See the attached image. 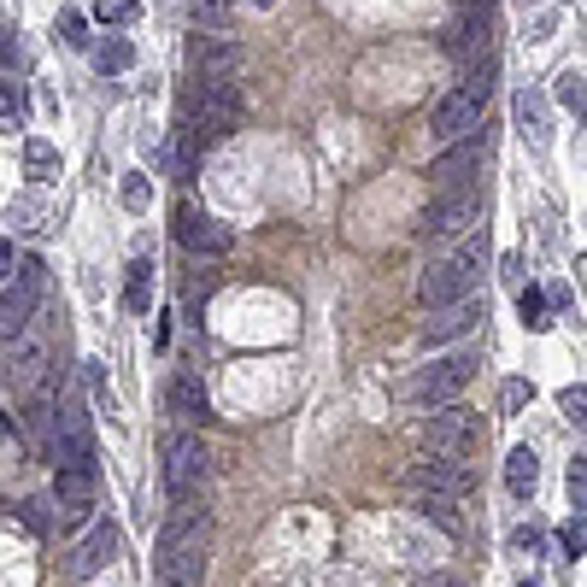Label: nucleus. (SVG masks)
Instances as JSON below:
<instances>
[{
	"instance_id": "nucleus-1",
	"label": "nucleus",
	"mask_w": 587,
	"mask_h": 587,
	"mask_svg": "<svg viewBox=\"0 0 587 587\" xmlns=\"http://www.w3.org/2000/svg\"><path fill=\"white\" fill-rule=\"evenodd\" d=\"M206 547H212V518L200 499L170 506V518L153 540V587H200L206 582Z\"/></svg>"
},
{
	"instance_id": "nucleus-2",
	"label": "nucleus",
	"mask_w": 587,
	"mask_h": 587,
	"mask_svg": "<svg viewBox=\"0 0 587 587\" xmlns=\"http://www.w3.org/2000/svg\"><path fill=\"white\" fill-rule=\"evenodd\" d=\"M482 265H488V241H470L464 253H452V259H435L423 270V306H452V299H464L470 289L482 282Z\"/></svg>"
},
{
	"instance_id": "nucleus-3",
	"label": "nucleus",
	"mask_w": 587,
	"mask_h": 587,
	"mask_svg": "<svg viewBox=\"0 0 587 587\" xmlns=\"http://www.w3.org/2000/svg\"><path fill=\"white\" fill-rule=\"evenodd\" d=\"M482 218H488V194L470 182V189H447V194H441L435 206L423 212L418 229H423L429 241H458V235H476Z\"/></svg>"
},
{
	"instance_id": "nucleus-4",
	"label": "nucleus",
	"mask_w": 587,
	"mask_h": 587,
	"mask_svg": "<svg viewBox=\"0 0 587 587\" xmlns=\"http://www.w3.org/2000/svg\"><path fill=\"white\" fill-rule=\"evenodd\" d=\"M206 447H200V435L189 429H177V435H165V458H159V476H165V494L170 506H182V499H200V482H206Z\"/></svg>"
},
{
	"instance_id": "nucleus-5",
	"label": "nucleus",
	"mask_w": 587,
	"mask_h": 587,
	"mask_svg": "<svg viewBox=\"0 0 587 587\" xmlns=\"http://www.w3.org/2000/svg\"><path fill=\"white\" fill-rule=\"evenodd\" d=\"M241 124V89H235V77L229 82H200V89L189 94V136L200 141H218L229 136Z\"/></svg>"
},
{
	"instance_id": "nucleus-6",
	"label": "nucleus",
	"mask_w": 587,
	"mask_h": 587,
	"mask_svg": "<svg viewBox=\"0 0 587 587\" xmlns=\"http://www.w3.org/2000/svg\"><path fill=\"white\" fill-rule=\"evenodd\" d=\"M41 282H48V270H41V259H24L18 270H12V282H0V341L24 335L41 306Z\"/></svg>"
},
{
	"instance_id": "nucleus-7",
	"label": "nucleus",
	"mask_w": 587,
	"mask_h": 587,
	"mask_svg": "<svg viewBox=\"0 0 587 587\" xmlns=\"http://www.w3.org/2000/svg\"><path fill=\"white\" fill-rule=\"evenodd\" d=\"M482 441V418L470 406H435L429 411V423H423V447L429 452H441V458H464L470 447Z\"/></svg>"
},
{
	"instance_id": "nucleus-8",
	"label": "nucleus",
	"mask_w": 587,
	"mask_h": 587,
	"mask_svg": "<svg viewBox=\"0 0 587 587\" xmlns=\"http://www.w3.org/2000/svg\"><path fill=\"white\" fill-rule=\"evenodd\" d=\"M60 429H53V470H94V423L77 399H65L60 411Z\"/></svg>"
},
{
	"instance_id": "nucleus-9",
	"label": "nucleus",
	"mask_w": 587,
	"mask_h": 587,
	"mask_svg": "<svg viewBox=\"0 0 587 587\" xmlns=\"http://www.w3.org/2000/svg\"><path fill=\"white\" fill-rule=\"evenodd\" d=\"M470 382H476V353H452V359L429 365L406 394L418 399V406H447V399H458V394L470 388Z\"/></svg>"
},
{
	"instance_id": "nucleus-10",
	"label": "nucleus",
	"mask_w": 587,
	"mask_h": 587,
	"mask_svg": "<svg viewBox=\"0 0 587 587\" xmlns=\"http://www.w3.org/2000/svg\"><path fill=\"white\" fill-rule=\"evenodd\" d=\"M482 159H488V136H458V141H447V153H441L435 165H429V182H435L441 194L447 189H470V177L482 170Z\"/></svg>"
},
{
	"instance_id": "nucleus-11",
	"label": "nucleus",
	"mask_w": 587,
	"mask_h": 587,
	"mask_svg": "<svg viewBox=\"0 0 587 587\" xmlns=\"http://www.w3.org/2000/svg\"><path fill=\"white\" fill-rule=\"evenodd\" d=\"M411 494H447V499H464L470 488H476V470L464 464V458H418V464L406 470Z\"/></svg>"
},
{
	"instance_id": "nucleus-12",
	"label": "nucleus",
	"mask_w": 587,
	"mask_h": 587,
	"mask_svg": "<svg viewBox=\"0 0 587 587\" xmlns=\"http://www.w3.org/2000/svg\"><path fill=\"white\" fill-rule=\"evenodd\" d=\"M447 53L458 60H476V53H494V0H464V12L447 24Z\"/></svg>"
},
{
	"instance_id": "nucleus-13",
	"label": "nucleus",
	"mask_w": 587,
	"mask_h": 587,
	"mask_svg": "<svg viewBox=\"0 0 587 587\" xmlns=\"http://www.w3.org/2000/svg\"><path fill=\"white\" fill-rule=\"evenodd\" d=\"M482 112H488V100H476L458 82L452 94H441L435 100V118H429V136L447 148V141H458V136H470V130H482Z\"/></svg>"
},
{
	"instance_id": "nucleus-14",
	"label": "nucleus",
	"mask_w": 587,
	"mask_h": 587,
	"mask_svg": "<svg viewBox=\"0 0 587 587\" xmlns=\"http://www.w3.org/2000/svg\"><path fill=\"white\" fill-rule=\"evenodd\" d=\"M177 241H182L189 253H206V259H224V253L235 247V235H229V229L212 218V212L189 206V200L177 206Z\"/></svg>"
},
{
	"instance_id": "nucleus-15",
	"label": "nucleus",
	"mask_w": 587,
	"mask_h": 587,
	"mask_svg": "<svg viewBox=\"0 0 587 587\" xmlns=\"http://www.w3.org/2000/svg\"><path fill=\"white\" fill-rule=\"evenodd\" d=\"M482 318H488V306H476V299H452V306H435V318L423 323V347H447V341L470 335V329H482Z\"/></svg>"
},
{
	"instance_id": "nucleus-16",
	"label": "nucleus",
	"mask_w": 587,
	"mask_h": 587,
	"mask_svg": "<svg viewBox=\"0 0 587 587\" xmlns=\"http://www.w3.org/2000/svg\"><path fill=\"white\" fill-rule=\"evenodd\" d=\"M53 511H60L65 528L89 523V511H94V470H60V476H53Z\"/></svg>"
},
{
	"instance_id": "nucleus-17",
	"label": "nucleus",
	"mask_w": 587,
	"mask_h": 587,
	"mask_svg": "<svg viewBox=\"0 0 587 587\" xmlns=\"http://www.w3.org/2000/svg\"><path fill=\"white\" fill-rule=\"evenodd\" d=\"M189 60L200 71V82H229L241 71V41H229V36H200L194 48H189Z\"/></svg>"
},
{
	"instance_id": "nucleus-18",
	"label": "nucleus",
	"mask_w": 587,
	"mask_h": 587,
	"mask_svg": "<svg viewBox=\"0 0 587 587\" xmlns=\"http://www.w3.org/2000/svg\"><path fill=\"white\" fill-rule=\"evenodd\" d=\"M118 552H124V535H118V523H94L89 535H82V547L71 552V576H100V570H106Z\"/></svg>"
},
{
	"instance_id": "nucleus-19",
	"label": "nucleus",
	"mask_w": 587,
	"mask_h": 587,
	"mask_svg": "<svg viewBox=\"0 0 587 587\" xmlns=\"http://www.w3.org/2000/svg\"><path fill=\"white\" fill-rule=\"evenodd\" d=\"M165 406H170V418H182V423H206L212 418V399H206V388H200L194 370H177V377H170Z\"/></svg>"
},
{
	"instance_id": "nucleus-20",
	"label": "nucleus",
	"mask_w": 587,
	"mask_h": 587,
	"mask_svg": "<svg viewBox=\"0 0 587 587\" xmlns=\"http://www.w3.org/2000/svg\"><path fill=\"white\" fill-rule=\"evenodd\" d=\"M535 482H540V452L535 447H511V458H506V488H511V499H528V494H535Z\"/></svg>"
},
{
	"instance_id": "nucleus-21",
	"label": "nucleus",
	"mask_w": 587,
	"mask_h": 587,
	"mask_svg": "<svg viewBox=\"0 0 587 587\" xmlns=\"http://www.w3.org/2000/svg\"><path fill=\"white\" fill-rule=\"evenodd\" d=\"M124 299H130V311H153V259H130Z\"/></svg>"
},
{
	"instance_id": "nucleus-22",
	"label": "nucleus",
	"mask_w": 587,
	"mask_h": 587,
	"mask_svg": "<svg viewBox=\"0 0 587 587\" xmlns=\"http://www.w3.org/2000/svg\"><path fill=\"white\" fill-rule=\"evenodd\" d=\"M518 124H523V136L547 141V100H540L535 89H518Z\"/></svg>"
},
{
	"instance_id": "nucleus-23",
	"label": "nucleus",
	"mask_w": 587,
	"mask_h": 587,
	"mask_svg": "<svg viewBox=\"0 0 587 587\" xmlns=\"http://www.w3.org/2000/svg\"><path fill=\"white\" fill-rule=\"evenodd\" d=\"M130 65H136V48L124 36H106L94 48V71H112V77H118V71H130Z\"/></svg>"
},
{
	"instance_id": "nucleus-24",
	"label": "nucleus",
	"mask_w": 587,
	"mask_h": 587,
	"mask_svg": "<svg viewBox=\"0 0 587 587\" xmlns=\"http://www.w3.org/2000/svg\"><path fill=\"white\" fill-rule=\"evenodd\" d=\"M194 24L200 30H229V18H235V0H189Z\"/></svg>"
},
{
	"instance_id": "nucleus-25",
	"label": "nucleus",
	"mask_w": 587,
	"mask_h": 587,
	"mask_svg": "<svg viewBox=\"0 0 587 587\" xmlns=\"http://www.w3.org/2000/svg\"><path fill=\"white\" fill-rule=\"evenodd\" d=\"M24 170H30V177H53V170H60V153H53V141H41V136L24 141Z\"/></svg>"
},
{
	"instance_id": "nucleus-26",
	"label": "nucleus",
	"mask_w": 587,
	"mask_h": 587,
	"mask_svg": "<svg viewBox=\"0 0 587 587\" xmlns=\"http://www.w3.org/2000/svg\"><path fill=\"white\" fill-rule=\"evenodd\" d=\"M418 511H423L429 523H441L447 535H458V528H464V523H458V511H452V499H447V494H418Z\"/></svg>"
},
{
	"instance_id": "nucleus-27",
	"label": "nucleus",
	"mask_w": 587,
	"mask_h": 587,
	"mask_svg": "<svg viewBox=\"0 0 587 587\" xmlns=\"http://www.w3.org/2000/svg\"><path fill=\"white\" fill-rule=\"evenodd\" d=\"M24 112H30V100H24V82H0V124H12V130H18Z\"/></svg>"
},
{
	"instance_id": "nucleus-28",
	"label": "nucleus",
	"mask_w": 587,
	"mask_h": 587,
	"mask_svg": "<svg viewBox=\"0 0 587 587\" xmlns=\"http://www.w3.org/2000/svg\"><path fill=\"white\" fill-rule=\"evenodd\" d=\"M118 200H124V212H148V206H153V189H148V177H141V170H130V177L118 182Z\"/></svg>"
},
{
	"instance_id": "nucleus-29",
	"label": "nucleus",
	"mask_w": 587,
	"mask_h": 587,
	"mask_svg": "<svg viewBox=\"0 0 587 587\" xmlns=\"http://www.w3.org/2000/svg\"><path fill=\"white\" fill-rule=\"evenodd\" d=\"M582 82H587V77H582L576 65H570V71H558V100H564V106L576 112V118H582V106H587V89H582Z\"/></svg>"
},
{
	"instance_id": "nucleus-30",
	"label": "nucleus",
	"mask_w": 587,
	"mask_h": 587,
	"mask_svg": "<svg viewBox=\"0 0 587 587\" xmlns=\"http://www.w3.org/2000/svg\"><path fill=\"white\" fill-rule=\"evenodd\" d=\"M518 311H523L528 329H547V323H552V318H547V294H540V289H518Z\"/></svg>"
},
{
	"instance_id": "nucleus-31",
	"label": "nucleus",
	"mask_w": 587,
	"mask_h": 587,
	"mask_svg": "<svg viewBox=\"0 0 587 587\" xmlns=\"http://www.w3.org/2000/svg\"><path fill=\"white\" fill-rule=\"evenodd\" d=\"M141 12V0H94V18L100 24H130Z\"/></svg>"
},
{
	"instance_id": "nucleus-32",
	"label": "nucleus",
	"mask_w": 587,
	"mask_h": 587,
	"mask_svg": "<svg viewBox=\"0 0 587 587\" xmlns=\"http://www.w3.org/2000/svg\"><path fill=\"white\" fill-rule=\"evenodd\" d=\"M558 547H564L570 558H582V552H587V523H582V511H576V518H570L564 528H558Z\"/></svg>"
},
{
	"instance_id": "nucleus-33",
	"label": "nucleus",
	"mask_w": 587,
	"mask_h": 587,
	"mask_svg": "<svg viewBox=\"0 0 587 587\" xmlns=\"http://www.w3.org/2000/svg\"><path fill=\"white\" fill-rule=\"evenodd\" d=\"M528 399H535V388H528V382H523V377H511V382H506V388H499V411H523V406H528Z\"/></svg>"
},
{
	"instance_id": "nucleus-34",
	"label": "nucleus",
	"mask_w": 587,
	"mask_h": 587,
	"mask_svg": "<svg viewBox=\"0 0 587 587\" xmlns=\"http://www.w3.org/2000/svg\"><path fill=\"white\" fill-rule=\"evenodd\" d=\"M558 406H564V418L576 423V429L587 423V388H582V382H576V388H564V394H558Z\"/></svg>"
},
{
	"instance_id": "nucleus-35",
	"label": "nucleus",
	"mask_w": 587,
	"mask_h": 587,
	"mask_svg": "<svg viewBox=\"0 0 587 587\" xmlns=\"http://www.w3.org/2000/svg\"><path fill=\"white\" fill-rule=\"evenodd\" d=\"M194 170H200V153H194V136L182 130V141H177V182H189Z\"/></svg>"
},
{
	"instance_id": "nucleus-36",
	"label": "nucleus",
	"mask_w": 587,
	"mask_h": 587,
	"mask_svg": "<svg viewBox=\"0 0 587 587\" xmlns=\"http://www.w3.org/2000/svg\"><path fill=\"white\" fill-rule=\"evenodd\" d=\"M60 41H65V48H82V41H89V24H82V12H65V18H60Z\"/></svg>"
},
{
	"instance_id": "nucleus-37",
	"label": "nucleus",
	"mask_w": 587,
	"mask_h": 587,
	"mask_svg": "<svg viewBox=\"0 0 587 587\" xmlns=\"http://www.w3.org/2000/svg\"><path fill=\"white\" fill-rule=\"evenodd\" d=\"M24 523H30L36 535H48V528H53V511H48V499H24Z\"/></svg>"
},
{
	"instance_id": "nucleus-38",
	"label": "nucleus",
	"mask_w": 587,
	"mask_h": 587,
	"mask_svg": "<svg viewBox=\"0 0 587 587\" xmlns=\"http://www.w3.org/2000/svg\"><path fill=\"white\" fill-rule=\"evenodd\" d=\"M570 506H587V458H576V464H570Z\"/></svg>"
},
{
	"instance_id": "nucleus-39",
	"label": "nucleus",
	"mask_w": 587,
	"mask_h": 587,
	"mask_svg": "<svg viewBox=\"0 0 587 587\" xmlns=\"http://www.w3.org/2000/svg\"><path fill=\"white\" fill-rule=\"evenodd\" d=\"M212 289H218V270H206V277H194V282H189V306H200V299H206Z\"/></svg>"
},
{
	"instance_id": "nucleus-40",
	"label": "nucleus",
	"mask_w": 587,
	"mask_h": 587,
	"mask_svg": "<svg viewBox=\"0 0 587 587\" xmlns=\"http://www.w3.org/2000/svg\"><path fill=\"white\" fill-rule=\"evenodd\" d=\"M12 270H18V253H12V241H0V282H12Z\"/></svg>"
},
{
	"instance_id": "nucleus-41",
	"label": "nucleus",
	"mask_w": 587,
	"mask_h": 587,
	"mask_svg": "<svg viewBox=\"0 0 587 587\" xmlns=\"http://www.w3.org/2000/svg\"><path fill=\"white\" fill-rule=\"evenodd\" d=\"M418 587H464V582H458V576H447V570H435V576H423Z\"/></svg>"
},
{
	"instance_id": "nucleus-42",
	"label": "nucleus",
	"mask_w": 587,
	"mask_h": 587,
	"mask_svg": "<svg viewBox=\"0 0 587 587\" xmlns=\"http://www.w3.org/2000/svg\"><path fill=\"white\" fill-rule=\"evenodd\" d=\"M511 540H518L523 552H540V535H535V528H518V535H511Z\"/></svg>"
},
{
	"instance_id": "nucleus-43",
	"label": "nucleus",
	"mask_w": 587,
	"mask_h": 587,
	"mask_svg": "<svg viewBox=\"0 0 587 587\" xmlns=\"http://www.w3.org/2000/svg\"><path fill=\"white\" fill-rule=\"evenodd\" d=\"M253 7H277V0H253Z\"/></svg>"
},
{
	"instance_id": "nucleus-44",
	"label": "nucleus",
	"mask_w": 587,
	"mask_h": 587,
	"mask_svg": "<svg viewBox=\"0 0 587 587\" xmlns=\"http://www.w3.org/2000/svg\"><path fill=\"white\" fill-rule=\"evenodd\" d=\"M523 587H528V582H523Z\"/></svg>"
}]
</instances>
